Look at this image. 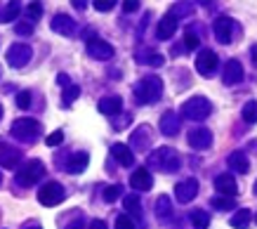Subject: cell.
<instances>
[{
    "mask_svg": "<svg viewBox=\"0 0 257 229\" xmlns=\"http://www.w3.org/2000/svg\"><path fill=\"white\" fill-rule=\"evenodd\" d=\"M135 95H137L140 104H156L163 97V80L158 76H144L135 85Z\"/></svg>",
    "mask_w": 257,
    "mask_h": 229,
    "instance_id": "1",
    "label": "cell"
},
{
    "mask_svg": "<svg viewBox=\"0 0 257 229\" xmlns=\"http://www.w3.org/2000/svg\"><path fill=\"white\" fill-rule=\"evenodd\" d=\"M149 166L154 168V170L175 173V170H179L177 151H172L170 147H158L156 151H151V156H149Z\"/></svg>",
    "mask_w": 257,
    "mask_h": 229,
    "instance_id": "2",
    "label": "cell"
},
{
    "mask_svg": "<svg viewBox=\"0 0 257 229\" xmlns=\"http://www.w3.org/2000/svg\"><path fill=\"white\" fill-rule=\"evenodd\" d=\"M210 111H212L210 99L203 97V95H196V97H191V99H187V102L182 104L179 113L189 121H205L208 116H210Z\"/></svg>",
    "mask_w": 257,
    "mask_h": 229,
    "instance_id": "3",
    "label": "cell"
},
{
    "mask_svg": "<svg viewBox=\"0 0 257 229\" xmlns=\"http://www.w3.org/2000/svg\"><path fill=\"white\" fill-rule=\"evenodd\" d=\"M43 175H45V163L38 161V158H31V161H26V163L17 170V182H19L22 187H31V184L40 182Z\"/></svg>",
    "mask_w": 257,
    "mask_h": 229,
    "instance_id": "4",
    "label": "cell"
},
{
    "mask_svg": "<svg viewBox=\"0 0 257 229\" xmlns=\"http://www.w3.org/2000/svg\"><path fill=\"white\" fill-rule=\"evenodd\" d=\"M12 137H17L19 142H26V144H31L36 142V137L40 135V123L36 119H19L12 123Z\"/></svg>",
    "mask_w": 257,
    "mask_h": 229,
    "instance_id": "5",
    "label": "cell"
},
{
    "mask_svg": "<svg viewBox=\"0 0 257 229\" xmlns=\"http://www.w3.org/2000/svg\"><path fill=\"white\" fill-rule=\"evenodd\" d=\"M64 198H66V191H64V187L59 182H47V184H43L38 191V201L43 205H47V208L62 203Z\"/></svg>",
    "mask_w": 257,
    "mask_h": 229,
    "instance_id": "6",
    "label": "cell"
},
{
    "mask_svg": "<svg viewBox=\"0 0 257 229\" xmlns=\"http://www.w3.org/2000/svg\"><path fill=\"white\" fill-rule=\"evenodd\" d=\"M31 57H33V50L29 48L26 43H17V45H12V48L8 50V64L12 69L26 66V64L31 62Z\"/></svg>",
    "mask_w": 257,
    "mask_h": 229,
    "instance_id": "7",
    "label": "cell"
},
{
    "mask_svg": "<svg viewBox=\"0 0 257 229\" xmlns=\"http://www.w3.org/2000/svg\"><path fill=\"white\" fill-rule=\"evenodd\" d=\"M212 31H215V38L222 45H229L234 40V22L229 17H217L215 24H212Z\"/></svg>",
    "mask_w": 257,
    "mask_h": 229,
    "instance_id": "8",
    "label": "cell"
},
{
    "mask_svg": "<svg viewBox=\"0 0 257 229\" xmlns=\"http://www.w3.org/2000/svg\"><path fill=\"white\" fill-rule=\"evenodd\" d=\"M196 71L201 76H212L217 71V55L212 50H201L196 57Z\"/></svg>",
    "mask_w": 257,
    "mask_h": 229,
    "instance_id": "9",
    "label": "cell"
},
{
    "mask_svg": "<svg viewBox=\"0 0 257 229\" xmlns=\"http://www.w3.org/2000/svg\"><path fill=\"white\" fill-rule=\"evenodd\" d=\"M87 55L94 57V59H101V62H109L111 57H113V48H111V43L101 38H90L87 40Z\"/></svg>",
    "mask_w": 257,
    "mask_h": 229,
    "instance_id": "10",
    "label": "cell"
},
{
    "mask_svg": "<svg viewBox=\"0 0 257 229\" xmlns=\"http://www.w3.org/2000/svg\"><path fill=\"white\" fill-rule=\"evenodd\" d=\"M198 194V182L194 177H189V180H182L175 187V198H177L179 203H191Z\"/></svg>",
    "mask_w": 257,
    "mask_h": 229,
    "instance_id": "11",
    "label": "cell"
},
{
    "mask_svg": "<svg viewBox=\"0 0 257 229\" xmlns=\"http://www.w3.org/2000/svg\"><path fill=\"white\" fill-rule=\"evenodd\" d=\"M87 163H90V156H87L85 151H78V154H69L66 161H62V168L71 175H78L87 168Z\"/></svg>",
    "mask_w": 257,
    "mask_h": 229,
    "instance_id": "12",
    "label": "cell"
},
{
    "mask_svg": "<svg viewBox=\"0 0 257 229\" xmlns=\"http://www.w3.org/2000/svg\"><path fill=\"white\" fill-rule=\"evenodd\" d=\"M130 184L135 191H149L154 187V175L149 173V168H135V173L130 175Z\"/></svg>",
    "mask_w": 257,
    "mask_h": 229,
    "instance_id": "13",
    "label": "cell"
},
{
    "mask_svg": "<svg viewBox=\"0 0 257 229\" xmlns=\"http://www.w3.org/2000/svg\"><path fill=\"white\" fill-rule=\"evenodd\" d=\"M215 189H217L219 196L234 198L238 194V184H236L234 175H217L215 177Z\"/></svg>",
    "mask_w": 257,
    "mask_h": 229,
    "instance_id": "14",
    "label": "cell"
},
{
    "mask_svg": "<svg viewBox=\"0 0 257 229\" xmlns=\"http://www.w3.org/2000/svg\"><path fill=\"white\" fill-rule=\"evenodd\" d=\"M187 140H189V147L203 151V149H208V147L212 144V133L208 130V128H196V130L189 133Z\"/></svg>",
    "mask_w": 257,
    "mask_h": 229,
    "instance_id": "15",
    "label": "cell"
},
{
    "mask_svg": "<svg viewBox=\"0 0 257 229\" xmlns=\"http://www.w3.org/2000/svg\"><path fill=\"white\" fill-rule=\"evenodd\" d=\"M22 161V151L10 147V144L0 142V166L3 168H17Z\"/></svg>",
    "mask_w": 257,
    "mask_h": 229,
    "instance_id": "16",
    "label": "cell"
},
{
    "mask_svg": "<svg viewBox=\"0 0 257 229\" xmlns=\"http://www.w3.org/2000/svg\"><path fill=\"white\" fill-rule=\"evenodd\" d=\"M76 29H78V24H76L73 17H69V15H57L55 19H52V31L59 33V36H73Z\"/></svg>",
    "mask_w": 257,
    "mask_h": 229,
    "instance_id": "17",
    "label": "cell"
},
{
    "mask_svg": "<svg viewBox=\"0 0 257 229\" xmlns=\"http://www.w3.org/2000/svg\"><path fill=\"white\" fill-rule=\"evenodd\" d=\"M175 31H177V19L168 12L156 26V38L158 40H170L172 36H175Z\"/></svg>",
    "mask_w": 257,
    "mask_h": 229,
    "instance_id": "18",
    "label": "cell"
},
{
    "mask_svg": "<svg viewBox=\"0 0 257 229\" xmlns=\"http://www.w3.org/2000/svg\"><path fill=\"white\" fill-rule=\"evenodd\" d=\"M111 156L116 158L120 166H125V168H130L135 163V154H133V149L127 147V144H123V142H116L113 147H111Z\"/></svg>",
    "mask_w": 257,
    "mask_h": 229,
    "instance_id": "19",
    "label": "cell"
},
{
    "mask_svg": "<svg viewBox=\"0 0 257 229\" xmlns=\"http://www.w3.org/2000/svg\"><path fill=\"white\" fill-rule=\"evenodd\" d=\"M179 128H182V121L175 111H165L163 119H161V133L168 135V137H175L179 133Z\"/></svg>",
    "mask_w": 257,
    "mask_h": 229,
    "instance_id": "20",
    "label": "cell"
},
{
    "mask_svg": "<svg viewBox=\"0 0 257 229\" xmlns=\"http://www.w3.org/2000/svg\"><path fill=\"white\" fill-rule=\"evenodd\" d=\"M243 80V64L238 59H229L224 69V83L226 85H236Z\"/></svg>",
    "mask_w": 257,
    "mask_h": 229,
    "instance_id": "21",
    "label": "cell"
},
{
    "mask_svg": "<svg viewBox=\"0 0 257 229\" xmlns=\"http://www.w3.org/2000/svg\"><path fill=\"white\" fill-rule=\"evenodd\" d=\"M229 170H234L236 175H245L250 170V163H248V156L243 151H231L229 154Z\"/></svg>",
    "mask_w": 257,
    "mask_h": 229,
    "instance_id": "22",
    "label": "cell"
},
{
    "mask_svg": "<svg viewBox=\"0 0 257 229\" xmlns=\"http://www.w3.org/2000/svg\"><path fill=\"white\" fill-rule=\"evenodd\" d=\"M229 224H231L234 229H248L250 224H252V210H250V208H241V210H236V213L231 215Z\"/></svg>",
    "mask_w": 257,
    "mask_h": 229,
    "instance_id": "23",
    "label": "cell"
},
{
    "mask_svg": "<svg viewBox=\"0 0 257 229\" xmlns=\"http://www.w3.org/2000/svg\"><path fill=\"white\" fill-rule=\"evenodd\" d=\"M97 106H99V111L104 116H116L123 109V102H120V97H104V99H99Z\"/></svg>",
    "mask_w": 257,
    "mask_h": 229,
    "instance_id": "24",
    "label": "cell"
},
{
    "mask_svg": "<svg viewBox=\"0 0 257 229\" xmlns=\"http://www.w3.org/2000/svg\"><path fill=\"white\" fill-rule=\"evenodd\" d=\"M137 59H140V64H149V66H163L165 64L163 55H158L154 50H137Z\"/></svg>",
    "mask_w": 257,
    "mask_h": 229,
    "instance_id": "25",
    "label": "cell"
},
{
    "mask_svg": "<svg viewBox=\"0 0 257 229\" xmlns=\"http://www.w3.org/2000/svg\"><path fill=\"white\" fill-rule=\"evenodd\" d=\"M156 215L161 220H168L172 215V198L168 196V194H161V196L156 198Z\"/></svg>",
    "mask_w": 257,
    "mask_h": 229,
    "instance_id": "26",
    "label": "cell"
},
{
    "mask_svg": "<svg viewBox=\"0 0 257 229\" xmlns=\"http://www.w3.org/2000/svg\"><path fill=\"white\" fill-rule=\"evenodd\" d=\"M22 12V5L19 3H8V5H3L0 10V24H8V22H15L17 17Z\"/></svg>",
    "mask_w": 257,
    "mask_h": 229,
    "instance_id": "27",
    "label": "cell"
},
{
    "mask_svg": "<svg viewBox=\"0 0 257 229\" xmlns=\"http://www.w3.org/2000/svg\"><path fill=\"white\" fill-rule=\"evenodd\" d=\"M189 217H191V224H194V229H208V224H210V213H205L203 208H196V210H191V213H189Z\"/></svg>",
    "mask_w": 257,
    "mask_h": 229,
    "instance_id": "28",
    "label": "cell"
},
{
    "mask_svg": "<svg viewBox=\"0 0 257 229\" xmlns=\"http://www.w3.org/2000/svg\"><path fill=\"white\" fill-rule=\"evenodd\" d=\"M123 203H125V210H127V213H142L140 194H127Z\"/></svg>",
    "mask_w": 257,
    "mask_h": 229,
    "instance_id": "29",
    "label": "cell"
},
{
    "mask_svg": "<svg viewBox=\"0 0 257 229\" xmlns=\"http://www.w3.org/2000/svg\"><path fill=\"white\" fill-rule=\"evenodd\" d=\"M191 12H194V5H191V3H177V5H172L170 15L175 17V19H179V17H189Z\"/></svg>",
    "mask_w": 257,
    "mask_h": 229,
    "instance_id": "30",
    "label": "cell"
},
{
    "mask_svg": "<svg viewBox=\"0 0 257 229\" xmlns=\"http://www.w3.org/2000/svg\"><path fill=\"white\" fill-rule=\"evenodd\" d=\"M243 119L248 121L250 126L257 121V102H255V99H250V102L243 106Z\"/></svg>",
    "mask_w": 257,
    "mask_h": 229,
    "instance_id": "31",
    "label": "cell"
},
{
    "mask_svg": "<svg viewBox=\"0 0 257 229\" xmlns=\"http://www.w3.org/2000/svg\"><path fill=\"white\" fill-rule=\"evenodd\" d=\"M120 194H123V187H120V184H111V187H106V191H104V201H106V203H113L116 198H120Z\"/></svg>",
    "mask_w": 257,
    "mask_h": 229,
    "instance_id": "32",
    "label": "cell"
},
{
    "mask_svg": "<svg viewBox=\"0 0 257 229\" xmlns=\"http://www.w3.org/2000/svg\"><path fill=\"white\" fill-rule=\"evenodd\" d=\"M212 208H219V210H231V208H234V198L215 196L212 198Z\"/></svg>",
    "mask_w": 257,
    "mask_h": 229,
    "instance_id": "33",
    "label": "cell"
},
{
    "mask_svg": "<svg viewBox=\"0 0 257 229\" xmlns=\"http://www.w3.org/2000/svg\"><path fill=\"white\" fill-rule=\"evenodd\" d=\"M78 97H80V87L78 85H69L66 90H64V102L66 104H73Z\"/></svg>",
    "mask_w": 257,
    "mask_h": 229,
    "instance_id": "34",
    "label": "cell"
},
{
    "mask_svg": "<svg viewBox=\"0 0 257 229\" xmlns=\"http://www.w3.org/2000/svg\"><path fill=\"white\" fill-rule=\"evenodd\" d=\"M31 90H24V92H19V95H17V106H19V109H29V106H31Z\"/></svg>",
    "mask_w": 257,
    "mask_h": 229,
    "instance_id": "35",
    "label": "cell"
},
{
    "mask_svg": "<svg viewBox=\"0 0 257 229\" xmlns=\"http://www.w3.org/2000/svg\"><path fill=\"white\" fill-rule=\"evenodd\" d=\"M198 45H201V40H198V36H196V33H191V31L184 33V48H187V50H196Z\"/></svg>",
    "mask_w": 257,
    "mask_h": 229,
    "instance_id": "36",
    "label": "cell"
},
{
    "mask_svg": "<svg viewBox=\"0 0 257 229\" xmlns=\"http://www.w3.org/2000/svg\"><path fill=\"white\" fill-rule=\"evenodd\" d=\"M92 5H94V10H97V12H109V10H113L116 0H94Z\"/></svg>",
    "mask_w": 257,
    "mask_h": 229,
    "instance_id": "37",
    "label": "cell"
},
{
    "mask_svg": "<svg viewBox=\"0 0 257 229\" xmlns=\"http://www.w3.org/2000/svg\"><path fill=\"white\" fill-rule=\"evenodd\" d=\"M116 229H135V222L130 220V215H118L116 217Z\"/></svg>",
    "mask_w": 257,
    "mask_h": 229,
    "instance_id": "38",
    "label": "cell"
},
{
    "mask_svg": "<svg viewBox=\"0 0 257 229\" xmlns=\"http://www.w3.org/2000/svg\"><path fill=\"white\" fill-rule=\"evenodd\" d=\"M62 142H64V133H62V130H55V133L45 140L47 147H57V144H62Z\"/></svg>",
    "mask_w": 257,
    "mask_h": 229,
    "instance_id": "39",
    "label": "cell"
},
{
    "mask_svg": "<svg viewBox=\"0 0 257 229\" xmlns=\"http://www.w3.org/2000/svg\"><path fill=\"white\" fill-rule=\"evenodd\" d=\"M64 229H85V220H83V215H76L71 222L64 224Z\"/></svg>",
    "mask_w": 257,
    "mask_h": 229,
    "instance_id": "40",
    "label": "cell"
},
{
    "mask_svg": "<svg viewBox=\"0 0 257 229\" xmlns=\"http://www.w3.org/2000/svg\"><path fill=\"white\" fill-rule=\"evenodd\" d=\"M15 31L19 33V36H31V33H33V24H31V22H22V24L15 26Z\"/></svg>",
    "mask_w": 257,
    "mask_h": 229,
    "instance_id": "41",
    "label": "cell"
},
{
    "mask_svg": "<svg viewBox=\"0 0 257 229\" xmlns=\"http://www.w3.org/2000/svg\"><path fill=\"white\" fill-rule=\"evenodd\" d=\"M29 15H31V19H40L43 17V5L40 3H29Z\"/></svg>",
    "mask_w": 257,
    "mask_h": 229,
    "instance_id": "42",
    "label": "cell"
},
{
    "mask_svg": "<svg viewBox=\"0 0 257 229\" xmlns=\"http://www.w3.org/2000/svg\"><path fill=\"white\" fill-rule=\"evenodd\" d=\"M120 5H123V12H135V10L140 8L137 0H125V3H120Z\"/></svg>",
    "mask_w": 257,
    "mask_h": 229,
    "instance_id": "43",
    "label": "cell"
},
{
    "mask_svg": "<svg viewBox=\"0 0 257 229\" xmlns=\"http://www.w3.org/2000/svg\"><path fill=\"white\" fill-rule=\"evenodd\" d=\"M57 83H59V85H62L64 90H66V87L71 85V78L66 76V73H59V76H57Z\"/></svg>",
    "mask_w": 257,
    "mask_h": 229,
    "instance_id": "44",
    "label": "cell"
},
{
    "mask_svg": "<svg viewBox=\"0 0 257 229\" xmlns=\"http://www.w3.org/2000/svg\"><path fill=\"white\" fill-rule=\"evenodd\" d=\"M90 229H109V224L104 220H92L90 222Z\"/></svg>",
    "mask_w": 257,
    "mask_h": 229,
    "instance_id": "45",
    "label": "cell"
},
{
    "mask_svg": "<svg viewBox=\"0 0 257 229\" xmlns=\"http://www.w3.org/2000/svg\"><path fill=\"white\" fill-rule=\"evenodd\" d=\"M85 5H87L85 0H76V3H73V8L76 10H85Z\"/></svg>",
    "mask_w": 257,
    "mask_h": 229,
    "instance_id": "46",
    "label": "cell"
},
{
    "mask_svg": "<svg viewBox=\"0 0 257 229\" xmlns=\"http://www.w3.org/2000/svg\"><path fill=\"white\" fill-rule=\"evenodd\" d=\"M0 119H3V106H0Z\"/></svg>",
    "mask_w": 257,
    "mask_h": 229,
    "instance_id": "47",
    "label": "cell"
},
{
    "mask_svg": "<svg viewBox=\"0 0 257 229\" xmlns=\"http://www.w3.org/2000/svg\"><path fill=\"white\" fill-rule=\"evenodd\" d=\"M29 229H40V227H29Z\"/></svg>",
    "mask_w": 257,
    "mask_h": 229,
    "instance_id": "48",
    "label": "cell"
},
{
    "mask_svg": "<svg viewBox=\"0 0 257 229\" xmlns=\"http://www.w3.org/2000/svg\"><path fill=\"white\" fill-rule=\"evenodd\" d=\"M0 180H3V177H0Z\"/></svg>",
    "mask_w": 257,
    "mask_h": 229,
    "instance_id": "49",
    "label": "cell"
}]
</instances>
